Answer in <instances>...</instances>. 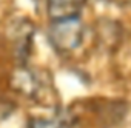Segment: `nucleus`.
Here are the masks:
<instances>
[{
	"instance_id": "f03ea898",
	"label": "nucleus",
	"mask_w": 131,
	"mask_h": 128,
	"mask_svg": "<svg viewBox=\"0 0 131 128\" xmlns=\"http://www.w3.org/2000/svg\"><path fill=\"white\" fill-rule=\"evenodd\" d=\"M88 0H46V13L51 22L80 17Z\"/></svg>"
},
{
	"instance_id": "7ed1b4c3",
	"label": "nucleus",
	"mask_w": 131,
	"mask_h": 128,
	"mask_svg": "<svg viewBox=\"0 0 131 128\" xmlns=\"http://www.w3.org/2000/svg\"><path fill=\"white\" fill-rule=\"evenodd\" d=\"M28 128H68V120L60 113L51 111L40 116H34L29 120Z\"/></svg>"
},
{
	"instance_id": "f257e3e1",
	"label": "nucleus",
	"mask_w": 131,
	"mask_h": 128,
	"mask_svg": "<svg viewBox=\"0 0 131 128\" xmlns=\"http://www.w3.org/2000/svg\"><path fill=\"white\" fill-rule=\"evenodd\" d=\"M83 22L80 17L51 22L48 29V39L52 48L59 52H71L80 46L83 42Z\"/></svg>"
}]
</instances>
